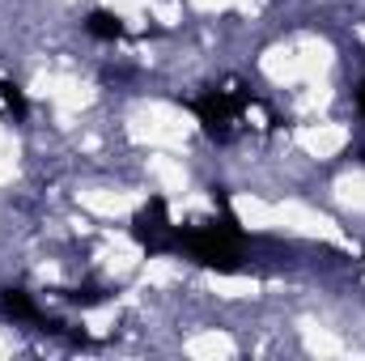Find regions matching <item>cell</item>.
I'll return each instance as SVG.
<instances>
[{
	"label": "cell",
	"mask_w": 365,
	"mask_h": 361,
	"mask_svg": "<svg viewBox=\"0 0 365 361\" xmlns=\"http://www.w3.org/2000/svg\"><path fill=\"white\" fill-rule=\"evenodd\" d=\"M179 247L204 268L212 272H242V234L234 225V217L195 225V230H179Z\"/></svg>",
	"instance_id": "1"
},
{
	"label": "cell",
	"mask_w": 365,
	"mask_h": 361,
	"mask_svg": "<svg viewBox=\"0 0 365 361\" xmlns=\"http://www.w3.org/2000/svg\"><path fill=\"white\" fill-rule=\"evenodd\" d=\"M247 106H251V93L238 90V86H230V90H208L204 98H195V115H200L204 132L217 136V141H230V132H234V123H238V115H242Z\"/></svg>",
	"instance_id": "2"
},
{
	"label": "cell",
	"mask_w": 365,
	"mask_h": 361,
	"mask_svg": "<svg viewBox=\"0 0 365 361\" xmlns=\"http://www.w3.org/2000/svg\"><path fill=\"white\" fill-rule=\"evenodd\" d=\"M132 234H136V243H145L149 251H175V247H179V230L170 225V217H166V204H162V200H149V204L136 213Z\"/></svg>",
	"instance_id": "3"
},
{
	"label": "cell",
	"mask_w": 365,
	"mask_h": 361,
	"mask_svg": "<svg viewBox=\"0 0 365 361\" xmlns=\"http://www.w3.org/2000/svg\"><path fill=\"white\" fill-rule=\"evenodd\" d=\"M0 310H4L9 319H17V323H38V319H43L38 306H34L21 289H4V293H0Z\"/></svg>",
	"instance_id": "4"
},
{
	"label": "cell",
	"mask_w": 365,
	"mask_h": 361,
	"mask_svg": "<svg viewBox=\"0 0 365 361\" xmlns=\"http://www.w3.org/2000/svg\"><path fill=\"white\" fill-rule=\"evenodd\" d=\"M86 30H90L93 39H106V43L123 39V21H119L115 13H106V9H93V13H90V21H86Z\"/></svg>",
	"instance_id": "5"
},
{
	"label": "cell",
	"mask_w": 365,
	"mask_h": 361,
	"mask_svg": "<svg viewBox=\"0 0 365 361\" xmlns=\"http://www.w3.org/2000/svg\"><path fill=\"white\" fill-rule=\"evenodd\" d=\"M0 102H4V106L17 115V119L26 115V98H21V90H17L13 81H4V77H0Z\"/></svg>",
	"instance_id": "6"
},
{
	"label": "cell",
	"mask_w": 365,
	"mask_h": 361,
	"mask_svg": "<svg viewBox=\"0 0 365 361\" xmlns=\"http://www.w3.org/2000/svg\"><path fill=\"white\" fill-rule=\"evenodd\" d=\"M357 106H361V115H365V81H361V90H357Z\"/></svg>",
	"instance_id": "7"
}]
</instances>
